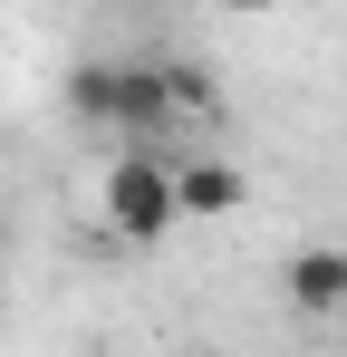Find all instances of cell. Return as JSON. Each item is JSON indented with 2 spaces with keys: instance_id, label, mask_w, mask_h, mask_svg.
<instances>
[{
  "instance_id": "6",
  "label": "cell",
  "mask_w": 347,
  "mask_h": 357,
  "mask_svg": "<svg viewBox=\"0 0 347 357\" xmlns=\"http://www.w3.org/2000/svg\"><path fill=\"white\" fill-rule=\"evenodd\" d=\"M164 357H213V348H164Z\"/></svg>"
},
{
  "instance_id": "3",
  "label": "cell",
  "mask_w": 347,
  "mask_h": 357,
  "mask_svg": "<svg viewBox=\"0 0 347 357\" xmlns=\"http://www.w3.org/2000/svg\"><path fill=\"white\" fill-rule=\"evenodd\" d=\"M289 309H299V319H338V328H347V251H338V241H318V251L289 261Z\"/></svg>"
},
{
  "instance_id": "1",
  "label": "cell",
  "mask_w": 347,
  "mask_h": 357,
  "mask_svg": "<svg viewBox=\"0 0 347 357\" xmlns=\"http://www.w3.org/2000/svg\"><path fill=\"white\" fill-rule=\"evenodd\" d=\"M97 213H107V232L135 241V251L174 241V232H183V213H174V165H164V155H107Z\"/></svg>"
},
{
  "instance_id": "5",
  "label": "cell",
  "mask_w": 347,
  "mask_h": 357,
  "mask_svg": "<svg viewBox=\"0 0 347 357\" xmlns=\"http://www.w3.org/2000/svg\"><path fill=\"white\" fill-rule=\"evenodd\" d=\"M155 68H164L174 116H213V107H222V87H213V68H203V59H155Z\"/></svg>"
},
{
  "instance_id": "4",
  "label": "cell",
  "mask_w": 347,
  "mask_h": 357,
  "mask_svg": "<svg viewBox=\"0 0 347 357\" xmlns=\"http://www.w3.org/2000/svg\"><path fill=\"white\" fill-rule=\"evenodd\" d=\"M116 77H125V59H77L68 87H58L68 116H77V126H116Z\"/></svg>"
},
{
  "instance_id": "7",
  "label": "cell",
  "mask_w": 347,
  "mask_h": 357,
  "mask_svg": "<svg viewBox=\"0 0 347 357\" xmlns=\"http://www.w3.org/2000/svg\"><path fill=\"white\" fill-rule=\"evenodd\" d=\"M0 261H10V222H0Z\"/></svg>"
},
{
  "instance_id": "2",
  "label": "cell",
  "mask_w": 347,
  "mask_h": 357,
  "mask_svg": "<svg viewBox=\"0 0 347 357\" xmlns=\"http://www.w3.org/2000/svg\"><path fill=\"white\" fill-rule=\"evenodd\" d=\"M241 203H251V174L231 155H174V213L183 222H222Z\"/></svg>"
}]
</instances>
